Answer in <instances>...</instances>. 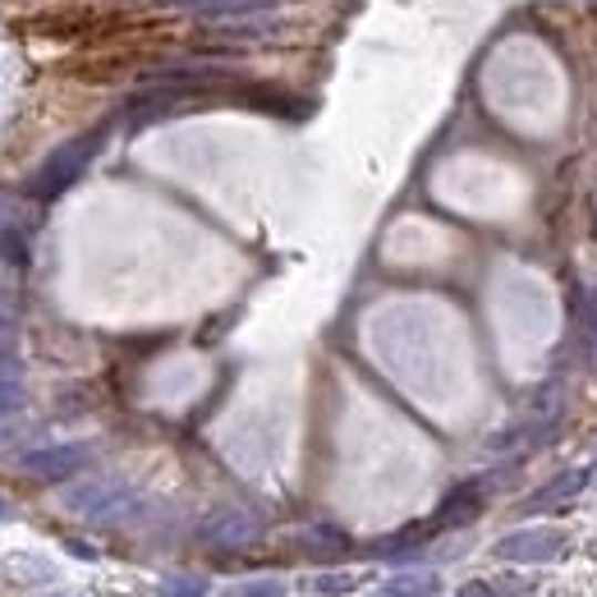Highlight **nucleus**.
Instances as JSON below:
<instances>
[{
	"label": "nucleus",
	"mask_w": 597,
	"mask_h": 597,
	"mask_svg": "<svg viewBox=\"0 0 597 597\" xmlns=\"http://www.w3.org/2000/svg\"><path fill=\"white\" fill-rule=\"evenodd\" d=\"M88 156H92V143H88V138H79V143H70V147L51 152V162H47V166L38 171V179H33V194H38V198L65 194V188L74 184V175L83 171Z\"/></svg>",
	"instance_id": "nucleus-1"
},
{
	"label": "nucleus",
	"mask_w": 597,
	"mask_h": 597,
	"mask_svg": "<svg viewBox=\"0 0 597 597\" xmlns=\"http://www.w3.org/2000/svg\"><path fill=\"white\" fill-rule=\"evenodd\" d=\"M258 533H263V524L254 511L226 506L203 519V543H212V547H248V543H258Z\"/></svg>",
	"instance_id": "nucleus-2"
},
{
	"label": "nucleus",
	"mask_w": 597,
	"mask_h": 597,
	"mask_svg": "<svg viewBox=\"0 0 597 597\" xmlns=\"http://www.w3.org/2000/svg\"><path fill=\"white\" fill-rule=\"evenodd\" d=\"M65 506L88 515V519H115L130 511V492H124L120 483H88V487H74L65 496Z\"/></svg>",
	"instance_id": "nucleus-3"
},
{
	"label": "nucleus",
	"mask_w": 597,
	"mask_h": 597,
	"mask_svg": "<svg viewBox=\"0 0 597 597\" xmlns=\"http://www.w3.org/2000/svg\"><path fill=\"white\" fill-rule=\"evenodd\" d=\"M83 464H88V451H83V446H51V451H33V455H23V474L55 483V478L79 474Z\"/></svg>",
	"instance_id": "nucleus-4"
},
{
	"label": "nucleus",
	"mask_w": 597,
	"mask_h": 597,
	"mask_svg": "<svg viewBox=\"0 0 597 597\" xmlns=\"http://www.w3.org/2000/svg\"><path fill=\"white\" fill-rule=\"evenodd\" d=\"M560 552V533H511L496 543V556L506 560H552Z\"/></svg>",
	"instance_id": "nucleus-5"
},
{
	"label": "nucleus",
	"mask_w": 597,
	"mask_h": 597,
	"mask_svg": "<svg viewBox=\"0 0 597 597\" xmlns=\"http://www.w3.org/2000/svg\"><path fill=\"white\" fill-rule=\"evenodd\" d=\"M436 588H442V579L432 570H404L387 579V597H432Z\"/></svg>",
	"instance_id": "nucleus-6"
},
{
	"label": "nucleus",
	"mask_w": 597,
	"mask_h": 597,
	"mask_svg": "<svg viewBox=\"0 0 597 597\" xmlns=\"http://www.w3.org/2000/svg\"><path fill=\"white\" fill-rule=\"evenodd\" d=\"M162 593H166V597H203V593H207V579H203V575H171V579L162 584Z\"/></svg>",
	"instance_id": "nucleus-7"
},
{
	"label": "nucleus",
	"mask_w": 597,
	"mask_h": 597,
	"mask_svg": "<svg viewBox=\"0 0 597 597\" xmlns=\"http://www.w3.org/2000/svg\"><path fill=\"white\" fill-rule=\"evenodd\" d=\"M235 597H286V584L280 579H248L235 588Z\"/></svg>",
	"instance_id": "nucleus-8"
},
{
	"label": "nucleus",
	"mask_w": 597,
	"mask_h": 597,
	"mask_svg": "<svg viewBox=\"0 0 597 597\" xmlns=\"http://www.w3.org/2000/svg\"><path fill=\"white\" fill-rule=\"evenodd\" d=\"M23 404V387L19 382H0V419H10Z\"/></svg>",
	"instance_id": "nucleus-9"
},
{
	"label": "nucleus",
	"mask_w": 597,
	"mask_h": 597,
	"mask_svg": "<svg viewBox=\"0 0 597 597\" xmlns=\"http://www.w3.org/2000/svg\"><path fill=\"white\" fill-rule=\"evenodd\" d=\"M312 588L327 593V597H340V593H350V588H354V575H322Z\"/></svg>",
	"instance_id": "nucleus-10"
},
{
	"label": "nucleus",
	"mask_w": 597,
	"mask_h": 597,
	"mask_svg": "<svg viewBox=\"0 0 597 597\" xmlns=\"http://www.w3.org/2000/svg\"><path fill=\"white\" fill-rule=\"evenodd\" d=\"M14 344H19V331H14V318L6 308H0V354H14Z\"/></svg>",
	"instance_id": "nucleus-11"
},
{
	"label": "nucleus",
	"mask_w": 597,
	"mask_h": 597,
	"mask_svg": "<svg viewBox=\"0 0 597 597\" xmlns=\"http://www.w3.org/2000/svg\"><path fill=\"white\" fill-rule=\"evenodd\" d=\"M19 377H23L19 359L14 354H0V382H19Z\"/></svg>",
	"instance_id": "nucleus-12"
},
{
	"label": "nucleus",
	"mask_w": 597,
	"mask_h": 597,
	"mask_svg": "<svg viewBox=\"0 0 597 597\" xmlns=\"http://www.w3.org/2000/svg\"><path fill=\"white\" fill-rule=\"evenodd\" d=\"M308 543H331V547H344V538H340V533H331V528H312V533H308Z\"/></svg>",
	"instance_id": "nucleus-13"
},
{
	"label": "nucleus",
	"mask_w": 597,
	"mask_h": 597,
	"mask_svg": "<svg viewBox=\"0 0 597 597\" xmlns=\"http://www.w3.org/2000/svg\"><path fill=\"white\" fill-rule=\"evenodd\" d=\"M0 226H14V203L0 198Z\"/></svg>",
	"instance_id": "nucleus-14"
}]
</instances>
